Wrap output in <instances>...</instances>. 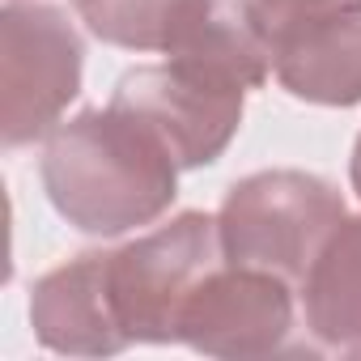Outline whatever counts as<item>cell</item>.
Segmentation results:
<instances>
[{
	"mask_svg": "<svg viewBox=\"0 0 361 361\" xmlns=\"http://www.w3.org/2000/svg\"><path fill=\"white\" fill-rule=\"evenodd\" d=\"M272 77L268 47L243 18L238 0L161 64H140L119 77L111 106L136 115L178 161V170L213 166L238 136L247 94Z\"/></svg>",
	"mask_w": 361,
	"mask_h": 361,
	"instance_id": "obj_1",
	"label": "cell"
},
{
	"mask_svg": "<svg viewBox=\"0 0 361 361\" xmlns=\"http://www.w3.org/2000/svg\"><path fill=\"white\" fill-rule=\"evenodd\" d=\"M289 331H293V281L221 259L178 310L174 344H188L192 353L204 357L251 361L281 353Z\"/></svg>",
	"mask_w": 361,
	"mask_h": 361,
	"instance_id": "obj_6",
	"label": "cell"
},
{
	"mask_svg": "<svg viewBox=\"0 0 361 361\" xmlns=\"http://www.w3.org/2000/svg\"><path fill=\"white\" fill-rule=\"evenodd\" d=\"M344 196L310 170H259L226 192L217 213L226 264L302 281L344 217Z\"/></svg>",
	"mask_w": 361,
	"mask_h": 361,
	"instance_id": "obj_3",
	"label": "cell"
},
{
	"mask_svg": "<svg viewBox=\"0 0 361 361\" xmlns=\"http://www.w3.org/2000/svg\"><path fill=\"white\" fill-rule=\"evenodd\" d=\"M221 259L217 217L209 213H178L111 251V298L128 340L174 344L178 310Z\"/></svg>",
	"mask_w": 361,
	"mask_h": 361,
	"instance_id": "obj_5",
	"label": "cell"
},
{
	"mask_svg": "<svg viewBox=\"0 0 361 361\" xmlns=\"http://www.w3.org/2000/svg\"><path fill=\"white\" fill-rule=\"evenodd\" d=\"M348 183H353V192H357V200H361V136L353 140V157H348Z\"/></svg>",
	"mask_w": 361,
	"mask_h": 361,
	"instance_id": "obj_12",
	"label": "cell"
},
{
	"mask_svg": "<svg viewBox=\"0 0 361 361\" xmlns=\"http://www.w3.org/2000/svg\"><path fill=\"white\" fill-rule=\"evenodd\" d=\"M85 30L123 51H183L226 0H73Z\"/></svg>",
	"mask_w": 361,
	"mask_h": 361,
	"instance_id": "obj_10",
	"label": "cell"
},
{
	"mask_svg": "<svg viewBox=\"0 0 361 361\" xmlns=\"http://www.w3.org/2000/svg\"><path fill=\"white\" fill-rule=\"evenodd\" d=\"M272 77L285 94L314 106L361 102V13L327 18L268 51Z\"/></svg>",
	"mask_w": 361,
	"mask_h": 361,
	"instance_id": "obj_8",
	"label": "cell"
},
{
	"mask_svg": "<svg viewBox=\"0 0 361 361\" xmlns=\"http://www.w3.org/2000/svg\"><path fill=\"white\" fill-rule=\"evenodd\" d=\"M111 251H85L30 289V327L43 348L64 357H115L132 340L111 298Z\"/></svg>",
	"mask_w": 361,
	"mask_h": 361,
	"instance_id": "obj_7",
	"label": "cell"
},
{
	"mask_svg": "<svg viewBox=\"0 0 361 361\" xmlns=\"http://www.w3.org/2000/svg\"><path fill=\"white\" fill-rule=\"evenodd\" d=\"M85 43L64 9L9 0L0 9V140L51 136L81 94Z\"/></svg>",
	"mask_w": 361,
	"mask_h": 361,
	"instance_id": "obj_4",
	"label": "cell"
},
{
	"mask_svg": "<svg viewBox=\"0 0 361 361\" xmlns=\"http://www.w3.org/2000/svg\"><path fill=\"white\" fill-rule=\"evenodd\" d=\"M39 170L51 209L90 238L153 226L178 196V161L119 106H90L60 123Z\"/></svg>",
	"mask_w": 361,
	"mask_h": 361,
	"instance_id": "obj_2",
	"label": "cell"
},
{
	"mask_svg": "<svg viewBox=\"0 0 361 361\" xmlns=\"http://www.w3.org/2000/svg\"><path fill=\"white\" fill-rule=\"evenodd\" d=\"M298 285L306 331L331 353H361V213L340 217Z\"/></svg>",
	"mask_w": 361,
	"mask_h": 361,
	"instance_id": "obj_9",
	"label": "cell"
},
{
	"mask_svg": "<svg viewBox=\"0 0 361 361\" xmlns=\"http://www.w3.org/2000/svg\"><path fill=\"white\" fill-rule=\"evenodd\" d=\"M238 5H243L247 26L255 30V39L268 51L306 26H319L344 13H361V0H238Z\"/></svg>",
	"mask_w": 361,
	"mask_h": 361,
	"instance_id": "obj_11",
	"label": "cell"
}]
</instances>
